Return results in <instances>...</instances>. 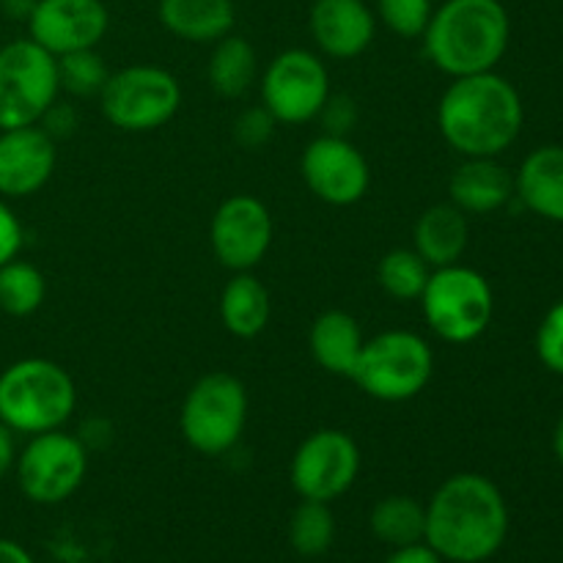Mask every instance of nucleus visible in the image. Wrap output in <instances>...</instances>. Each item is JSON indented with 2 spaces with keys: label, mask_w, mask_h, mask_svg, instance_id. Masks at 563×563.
Returning <instances> with one entry per match:
<instances>
[{
  "label": "nucleus",
  "mask_w": 563,
  "mask_h": 563,
  "mask_svg": "<svg viewBox=\"0 0 563 563\" xmlns=\"http://www.w3.org/2000/svg\"><path fill=\"white\" fill-rule=\"evenodd\" d=\"M509 537V506L493 478L482 473L449 476L427 504L423 542L443 561L484 563Z\"/></svg>",
  "instance_id": "1"
},
{
  "label": "nucleus",
  "mask_w": 563,
  "mask_h": 563,
  "mask_svg": "<svg viewBox=\"0 0 563 563\" xmlns=\"http://www.w3.org/2000/svg\"><path fill=\"white\" fill-rule=\"evenodd\" d=\"M526 108L504 75L454 77L438 102L443 141L462 157H500L520 137Z\"/></svg>",
  "instance_id": "2"
},
{
  "label": "nucleus",
  "mask_w": 563,
  "mask_h": 563,
  "mask_svg": "<svg viewBox=\"0 0 563 563\" xmlns=\"http://www.w3.org/2000/svg\"><path fill=\"white\" fill-rule=\"evenodd\" d=\"M511 38L509 11L500 0H445L434 9L421 42L443 75L495 71Z\"/></svg>",
  "instance_id": "3"
},
{
  "label": "nucleus",
  "mask_w": 563,
  "mask_h": 563,
  "mask_svg": "<svg viewBox=\"0 0 563 563\" xmlns=\"http://www.w3.org/2000/svg\"><path fill=\"white\" fill-rule=\"evenodd\" d=\"M77 407L71 374L47 357H22L0 372V421L14 434L64 429Z\"/></svg>",
  "instance_id": "4"
},
{
  "label": "nucleus",
  "mask_w": 563,
  "mask_h": 563,
  "mask_svg": "<svg viewBox=\"0 0 563 563\" xmlns=\"http://www.w3.org/2000/svg\"><path fill=\"white\" fill-rule=\"evenodd\" d=\"M434 377V352L412 330H385L363 344L350 379L372 399L401 405L427 390Z\"/></svg>",
  "instance_id": "5"
},
{
  "label": "nucleus",
  "mask_w": 563,
  "mask_h": 563,
  "mask_svg": "<svg viewBox=\"0 0 563 563\" xmlns=\"http://www.w3.org/2000/svg\"><path fill=\"white\" fill-rule=\"evenodd\" d=\"M247 390L229 372L203 374L190 385L179 410V432L201 456H225L240 445L247 427Z\"/></svg>",
  "instance_id": "6"
},
{
  "label": "nucleus",
  "mask_w": 563,
  "mask_h": 563,
  "mask_svg": "<svg viewBox=\"0 0 563 563\" xmlns=\"http://www.w3.org/2000/svg\"><path fill=\"white\" fill-rule=\"evenodd\" d=\"M423 322L445 344H471L487 333L495 313L489 280L465 264L432 269L421 295Z\"/></svg>",
  "instance_id": "7"
},
{
  "label": "nucleus",
  "mask_w": 563,
  "mask_h": 563,
  "mask_svg": "<svg viewBox=\"0 0 563 563\" xmlns=\"http://www.w3.org/2000/svg\"><path fill=\"white\" fill-rule=\"evenodd\" d=\"M102 115L121 132H154L168 124L181 108V86L163 66L132 64L110 71L99 91Z\"/></svg>",
  "instance_id": "8"
},
{
  "label": "nucleus",
  "mask_w": 563,
  "mask_h": 563,
  "mask_svg": "<svg viewBox=\"0 0 563 563\" xmlns=\"http://www.w3.org/2000/svg\"><path fill=\"white\" fill-rule=\"evenodd\" d=\"M60 97L58 58L33 38L0 47V130L33 126Z\"/></svg>",
  "instance_id": "9"
},
{
  "label": "nucleus",
  "mask_w": 563,
  "mask_h": 563,
  "mask_svg": "<svg viewBox=\"0 0 563 563\" xmlns=\"http://www.w3.org/2000/svg\"><path fill=\"white\" fill-rule=\"evenodd\" d=\"M16 484L31 504L58 506L82 487L88 473V449L77 434L53 429L27 438L16 454Z\"/></svg>",
  "instance_id": "10"
},
{
  "label": "nucleus",
  "mask_w": 563,
  "mask_h": 563,
  "mask_svg": "<svg viewBox=\"0 0 563 563\" xmlns=\"http://www.w3.org/2000/svg\"><path fill=\"white\" fill-rule=\"evenodd\" d=\"M258 88H262V104L278 124H308L317 121L328 104L330 71L319 53L291 47L269 60Z\"/></svg>",
  "instance_id": "11"
},
{
  "label": "nucleus",
  "mask_w": 563,
  "mask_h": 563,
  "mask_svg": "<svg viewBox=\"0 0 563 563\" xmlns=\"http://www.w3.org/2000/svg\"><path fill=\"white\" fill-rule=\"evenodd\" d=\"M361 473V449L344 429H317L297 445L289 465L291 489L300 500L333 504L350 493Z\"/></svg>",
  "instance_id": "12"
},
{
  "label": "nucleus",
  "mask_w": 563,
  "mask_h": 563,
  "mask_svg": "<svg viewBox=\"0 0 563 563\" xmlns=\"http://www.w3.org/2000/svg\"><path fill=\"white\" fill-rule=\"evenodd\" d=\"M273 214L267 203L258 201L251 192L229 196L212 214L209 242L214 258L231 273H251L264 262L273 245Z\"/></svg>",
  "instance_id": "13"
},
{
  "label": "nucleus",
  "mask_w": 563,
  "mask_h": 563,
  "mask_svg": "<svg viewBox=\"0 0 563 563\" xmlns=\"http://www.w3.org/2000/svg\"><path fill=\"white\" fill-rule=\"evenodd\" d=\"M300 174L308 190L330 207H352L363 201L372 187V168L361 148L341 135L322 132L306 146Z\"/></svg>",
  "instance_id": "14"
},
{
  "label": "nucleus",
  "mask_w": 563,
  "mask_h": 563,
  "mask_svg": "<svg viewBox=\"0 0 563 563\" xmlns=\"http://www.w3.org/2000/svg\"><path fill=\"white\" fill-rule=\"evenodd\" d=\"M110 27V11L102 0H38L27 16V38L49 55L93 49Z\"/></svg>",
  "instance_id": "15"
},
{
  "label": "nucleus",
  "mask_w": 563,
  "mask_h": 563,
  "mask_svg": "<svg viewBox=\"0 0 563 563\" xmlns=\"http://www.w3.org/2000/svg\"><path fill=\"white\" fill-rule=\"evenodd\" d=\"M58 143L38 124L0 130V198H31L53 179Z\"/></svg>",
  "instance_id": "16"
},
{
  "label": "nucleus",
  "mask_w": 563,
  "mask_h": 563,
  "mask_svg": "<svg viewBox=\"0 0 563 563\" xmlns=\"http://www.w3.org/2000/svg\"><path fill=\"white\" fill-rule=\"evenodd\" d=\"M308 27L319 55L333 60L361 58L377 33V14L366 0H313Z\"/></svg>",
  "instance_id": "17"
},
{
  "label": "nucleus",
  "mask_w": 563,
  "mask_h": 563,
  "mask_svg": "<svg viewBox=\"0 0 563 563\" xmlns=\"http://www.w3.org/2000/svg\"><path fill=\"white\" fill-rule=\"evenodd\" d=\"M449 196L465 214H493L515 198V176L498 157H465L451 174Z\"/></svg>",
  "instance_id": "18"
},
{
  "label": "nucleus",
  "mask_w": 563,
  "mask_h": 563,
  "mask_svg": "<svg viewBox=\"0 0 563 563\" xmlns=\"http://www.w3.org/2000/svg\"><path fill=\"white\" fill-rule=\"evenodd\" d=\"M159 25L170 36L192 44H214L234 33V0H159Z\"/></svg>",
  "instance_id": "19"
},
{
  "label": "nucleus",
  "mask_w": 563,
  "mask_h": 563,
  "mask_svg": "<svg viewBox=\"0 0 563 563\" xmlns=\"http://www.w3.org/2000/svg\"><path fill=\"white\" fill-rule=\"evenodd\" d=\"M467 240H471L467 214L451 201L423 209L412 229V251L432 269L460 264L467 251Z\"/></svg>",
  "instance_id": "20"
},
{
  "label": "nucleus",
  "mask_w": 563,
  "mask_h": 563,
  "mask_svg": "<svg viewBox=\"0 0 563 563\" xmlns=\"http://www.w3.org/2000/svg\"><path fill=\"white\" fill-rule=\"evenodd\" d=\"M515 196L539 218L563 223V146H539L522 159Z\"/></svg>",
  "instance_id": "21"
},
{
  "label": "nucleus",
  "mask_w": 563,
  "mask_h": 563,
  "mask_svg": "<svg viewBox=\"0 0 563 563\" xmlns=\"http://www.w3.org/2000/svg\"><path fill=\"white\" fill-rule=\"evenodd\" d=\"M366 335H363L361 324L352 313L330 308V311L319 313L308 333V346L319 366L335 377H350L355 368L357 357H361Z\"/></svg>",
  "instance_id": "22"
},
{
  "label": "nucleus",
  "mask_w": 563,
  "mask_h": 563,
  "mask_svg": "<svg viewBox=\"0 0 563 563\" xmlns=\"http://www.w3.org/2000/svg\"><path fill=\"white\" fill-rule=\"evenodd\" d=\"M273 300L262 280L253 273H234L220 291V322L234 339L251 341L269 324Z\"/></svg>",
  "instance_id": "23"
},
{
  "label": "nucleus",
  "mask_w": 563,
  "mask_h": 563,
  "mask_svg": "<svg viewBox=\"0 0 563 563\" xmlns=\"http://www.w3.org/2000/svg\"><path fill=\"white\" fill-rule=\"evenodd\" d=\"M209 86L225 99L245 97L258 77V55L247 38L229 33L214 42L207 66Z\"/></svg>",
  "instance_id": "24"
},
{
  "label": "nucleus",
  "mask_w": 563,
  "mask_h": 563,
  "mask_svg": "<svg viewBox=\"0 0 563 563\" xmlns=\"http://www.w3.org/2000/svg\"><path fill=\"white\" fill-rule=\"evenodd\" d=\"M368 528L374 539L388 544L390 550L423 542L427 533V504L410 495H388L377 500L368 515Z\"/></svg>",
  "instance_id": "25"
},
{
  "label": "nucleus",
  "mask_w": 563,
  "mask_h": 563,
  "mask_svg": "<svg viewBox=\"0 0 563 563\" xmlns=\"http://www.w3.org/2000/svg\"><path fill=\"white\" fill-rule=\"evenodd\" d=\"M44 297H47V280L36 264L16 256L0 267V311L5 317H33L42 308Z\"/></svg>",
  "instance_id": "26"
},
{
  "label": "nucleus",
  "mask_w": 563,
  "mask_h": 563,
  "mask_svg": "<svg viewBox=\"0 0 563 563\" xmlns=\"http://www.w3.org/2000/svg\"><path fill=\"white\" fill-rule=\"evenodd\" d=\"M432 267L412 247L388 251L377 264V284L388 297L399 302L421 300Z\"/></svg>",
  "instance_id": "27"
},
{
  "label": "nucleus",
  "mask_w": 563,
  "mask_h": 563,
  "mask_svg": "<svg viewBox=\"0 0 563 563\" xmlns=\"http://www.w3.org/2000/svg\"><path fill=\"white\" fill-rule=\"evenodd\" d=\"M335 542V517L330 504L300 500L289 520V544L302 559H319Z\"/></svg>",
  "instance_id": "28"
},
{
  "label": "nucleus",
  "mask_w": 563,
  "mask_h": 563,
  "mask_svg": "<svg viewBox=\"0 0 563 563\" xmlns=\"http://www.w3.org/2000/svg\"><path fill=\"white\" fill-rule=\"evenodd\" d=\"M110 71L104 58L93 49H77V53L60 55L58 58V80L60 91L71 97H99V91L108 82Z\"/></svg>",
  "instance_id": "29"
},
{
  "label": "nucleus",
  "mask_w": 563,
  "mask_h": 563,
  "mask_svg": "<svg viewBox=\"0 0 563 563\" xmlns=\"http://www.w3.org/2000/svg\"><path fill=\"white\" fill-rule=\"evenodd\" d=\"M432 14V0H377V20L399 38H421Z\"/></svg>",
  "instance_id": "30"
},
{
  "label": "nucleus",
  "mask_w": 563,
  "mask_h": 563,
  "mask_svg": "<svg viewBox=\"0 0 563 563\" xmlns=\"http://www.w3.org/2000/svg\"><path fill=\"white\" fill-rule=\"evenodd\" d=\"M275 130H278V121L269 113L264 104H256V108H247L236 115L234 121V141L240 143L247 152H256V148H264L269 141H273Z\"/></svg>",
  "instance_id": "31"
},
{
  "label": "nucleus",
  "mask_w": 563,
  "mask_h": 563,
  "mask_svg": "<svg viewBox=\"0 0 563 563\" xmlns=\"http://www.w3.org/2000/svg\"><path fill=\"white\" fill-rule=\"evenodd\" d=\"M537 355L544 368L563 374V300L544 313L537 330Z\"/></svg>",
  "instance_id": "32"
},
{
  "label": "nucleus",
  "mask_w": 563,
  "mask_h": 563,
  "mask_svg": "<svg viewBox=\"0 0 563 563\" xmlns=\"http://www.w3.org/2000/svg\"><path fill=\"white\" fill-rule=\"evenodd\" d=\"M319 121L324 124V132H328V135L346 137L352 126L357 124L355 102H352L350 97H333V93H330L328 104H324L322 113H319Z\"/></svg>",
  "instance_id": "33"
},
{
  "label": "nucleus",
  "mask_w": 563,
  "mask_h": 563,
  "mask_svg": "<svg viewBox=\"0 0 563 563\" xmlns=\"http://www.w3.org/2000/svg\"><path fill=\"white\" fill-rule=\"evenodd\" d=\"M22 245H25V231H22L20 218L9 207V201L0 198V267L20 256Z\"/></svg>",
  "instance_id": "34"
},
{
  "label": "nucleus",
  "mask_w": 563,
  "mask_h": 563,
  "mask_svg": "<svg viewBox=\"0 0 563 563\" xmlns=\"http://www.w3.org/2000/svg\"><path fill=\"white\" fill-rule=\"evenodd\" d=\"M38 126H42L55 143L66 141V137L75 135L77 130V108L71 102H60V99H55V102L47 108V113L42 115Z\"/></svg>",
  "instance_id": "35"
},
{
  "label": "nucleus",
  "mask_w": 563,
  "mask_h": 563,
  "mask_svg": "<svg viewBox=\"0 0 563 563\" xmlns=\"http://www.w3.org/2000/svg\"><path fill=\"white\" fill-rule=\"evenodd\" d=\"M385 563H445V561L440 559L427 542H418V544H407V548L390 550V555L385 559Z\"/></svg>",
  "instance_id": "36"
},
{
  "label": "nucleus",
  "mask_w": 563,
  "mask_h": 563,
  "mask_svg": "<svg viewBox=\"0 0 563 563\" xmlns=\"http://www.w3.org/2000/svg\"><path fill=\"white\" fill-rule=\"evenodd\" d=\"M16 454H20V451H16V434L0 421V482L14 471Z\"/></svg>",
  "instance_id": "37"
},
{
  "label": "nucleus",
  "mask_w": 563,
  "mask_h": 563,
  "mask_svg": "<svg viewBox=\"0 0 563 563\" xmlns=\"http://www.w3.org/2000/svg\"><path fill=\"white\" fill-rule=\"evenodd\" d=\"M36 3L38 0H0V9H3V14L9 16V20L27 22V16L33 14Z\"/></svg>",
  "instance_id": "38"
},
{
  "label": "nucleus",
  "mask_w": 563,
  "mask_h": 563,
  "mask_svg": "<svg viewBox=\"0 0 563 563\" xmlns=\"http://www.w3.org/2000/svg\"><path fill=\"white\" fill-rule=\"evenodd\" d=\"M0 563H36L33 555L27 553L22 544L11 542V539H0Z\"/></svg>",
  "instance_id": "39"
},
{
  "label": "nucleus",
  "mask_w": 563,
  "mask_h": 563,
  "mask_svg": "<svg viewBox=\"0 0 563 563\" xmlns=\"http://www.w3.org/2000/svg\"><path fill=\"white\" fill-rule=\"evenodd\" d=\"M553 451H555V456H559V462L563 465V416H561L559 427H555V432H553Z\"/></svg>",
  "instance_id": "40"
}]
</instances>
